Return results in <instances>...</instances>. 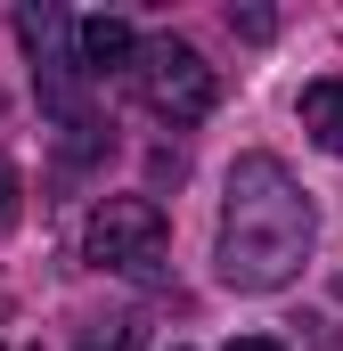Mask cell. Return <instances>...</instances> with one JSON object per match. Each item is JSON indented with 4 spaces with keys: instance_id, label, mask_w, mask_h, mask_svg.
<instances>
[{
    "instance_id": "obj_1",
    "label": "cell",
    "mask_w": 343,
    "mask_h": 351,
    "mask_svg": "<svg viewBox=\"0 0 343 351\" xmlns=\"http://www.w3.org/2000/svg\"><path fill=\"white\" fill-rule=\"evenodd\" d=\"M311 254V196L278 156H237L229 196H221V286L237 294H278Z\"/></svg>"
},
{
    "instance_id": "obj_4",
    "label": "cell",
    "mask_w": 343,
    "mask_h": 351,
    "mask_svg": "<svg viewBox=\"0 0 343 351\" xmlns=\"http://www.w3.org/2000/svg\"><path fill=\"white\" fill-rule=\"evenodd\" d=\"M74 49H82V74H123V66H139V33H131L123 16H82V25H74Z\"/></svg>"
},
{
    "instance_id": "obj_8",
    "label": "cell",
    "mask_w": 343,
    "mask_h": 351,
    "mask_svg": "<svg viewBox=\"0 0 343 351\" xmlns=\"http://www.w3.org/2000/svg\"><path fill=\"white\" fill-rule=\"evenodd\" d=\"M229 351H286V343H270V335H237Z\"/></svg>"
},
{
    "instance_id": "obj_3",
    "label": "cell",
    "mask_w": 343,
    "mask_h": 351,
    "mask_svg": "<svg viewBox=\"0 0 343 351\" xmlns=\"http://www.w3.org/2000/svg\"><path fill=\"white\" fill-rule=\"evenodd\" d=\"M131 74H139V98H147L164 123H204V114H213V98H221L213 66H204L188 41H172V33L139 49V66H131Z\"/></svg>"
},
{
    "instance_id": "obj_6",
    "label": "cell",
    "mask_w": 343,
    "mask_h": 351,
    "mask_svg": "<svg viewBox=\"0 0 343 351\" xmlns=\"http://www.w3.org/2000/svg\"><path fill=\"white\" fill-rule=\"evenodd\" d=\"M8 221H16V172L0 164V229H8Z\"/></svg>"
},
{
    "instance_id": "obj_7",
    "label": "cell",
    "mask_w": 343,
    "mask_h": 351,
    "mask_svg": "<svg viewBox=\"0 0 343 351\" xmlns=\"http://www.w3.org/2000/svg\"><path fill=\"white\" fill-rule=\"evenodd\" d=\"M90 351H139V327H115L106 343H90Z\"/></svg>"
},
{
    "instance_id": "obj_5",
    "label": "cell",
    "mask_w": 343,
    "mask_h": 351,
    "mask_svg": "<svg viewBox=\"0 0 343 351\" xmlns=\"http://www.w3.org/2000/svg\"><path fill=\"white\" fill-rule=\"evenodd\" d=\"M303 131H311L327 156H343V82H311L303 90Z\"/></svg>"
},
{
    "instance_id": "obj_2",
    "label": "cell",
    "mask_w": 343,
    "mask_h": 351,
    "mask_svg": "<svg viewBox=\"0 0 343 351\" xmlns=\"http://www.w3.org/2000/svg\"><path fill=\"white\" fill-rule=\"evenodd\" d=\"M164 245H172V229H164V204L156 196H106L90 213V229H82V254L98 269H123V278H156L164 269Z\"/></svg>"
}]
</instances>
